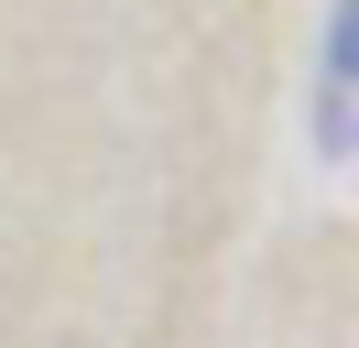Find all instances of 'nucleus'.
<instances>
[{
	"mask_svg": "<svg viewBox=\"0 0 359 348\" xmlns=\"http://www.w3.org/2000/svg\"><path fill=\"white\" fill-rule=\"evenodd\" d=\"M316 152H327V163L359 152V0L327 11V55H316Z\"/></svg>",
	"mask_w": 359,
	"mask_h": 348,
	"instance_id": "nucleus-1",
	"label": "nucleus"
}]
</instances>
